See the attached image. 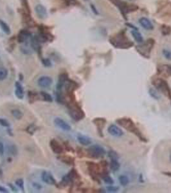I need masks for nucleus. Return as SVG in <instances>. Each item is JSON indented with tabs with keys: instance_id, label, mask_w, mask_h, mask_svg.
I'll use <instances>...</instances> for the list:
<instances>
[{
	"instance_id": "obj_1",
	"label": "nucleus",
	"mask_w": 171,
	"mask_h": 193,
	"mask_svg": "<svg viewBox=\"0 0 171 193\" xmlns=\"http://www.w3.org/2000/svg\"><path fill=\"white\" fill-rule=\"evenodd\" d=\"M117 123L121 127H124L125 130L128 131L134 134L135 135L143 142H147V140L144 137V135L139 130V128L136 126L134 121L131 118L128 117H123L119 118L116 120Z\"/></svg>"
},
{
	"instance_id": "obj_2",
	"label": "nucleus",
	"mask_w": 171,
	"mask_h": 193,
	"mask_svg": "<svg viewBox=\"0 0 171 193\" xmlns=\"http://www.w3.org/2000/svg\"><path fill=\"white\" fill-rule=\"evenodd\" d=\"M110 42L114 47L120 49H128L133 46V43L129 40L123 32H119L115 36L111 37Z\"/></svg>"
},
{
	"instance_id": "obj_3",
	"label": "nucleus",
	"mask_w": 171,
	"mask_h": 193,
	"mask_svg": "<svg viewBox=\"0 0 171 193\" xmlns=\"http://www.w3.org/2000/svg\"><path fill=\"white\" fill-rule=\"evenodd\" d=\"M152 84L165 96H167L169 99L171 100V89L165 80L162 78L156 79L152 81Z\"/></svg>"
},
{
	"instance_id": "obj_4",
	"label": "nucleus",
	"mask_w": 171,
	"mask_h": 193,
	"mask_svg": "<svg viewBox=\"0 0 171 193\" xmlns=\"http://www.w3.org/2000/svg\"><path fill=\"white\" fill-rule=\"evenodd\" d=\"M89 156L93 158H100L106 154V151L104 148L99 145H93L87 149Z\"/></svg>"
},
{
	"instance_id": "obj_5",
	"label": "nucleus",
	"mask_w": 171,
	"mask_h": 193,
	"mask_svg": "<svg viewBox=\"0 0 171 193\" xmlns=\"http://www.w3.org/2000/svg\"><path fill=\"white\" fill-rule=\"evenodd\" d=\"M154 46V41H151V40H147V42L140 45L137 47V50L139 53L142 55L144 57H149V54Z\"/></svg>"
},
{
	"instance_id": "obj_6",
	"label": "nucleus",
	"mask_w": 171,
	"mask_h": 193,
	"mask_svg": "<svg viewBox=\"0 0 171 193\" xmlns=\"http://www.w3.org/2000/svg\"><path fill=\"white\" fill-rule=\"evenodd\" d=\"M69 109H70L69 113H70L71 117L75 121H79L82 119H84L85 117L84 112L82 111V109L77 104L73 105Z\"/></svg>"
},
{
	"instance_id": "obj_7",
	"label": "nucleus",
	"mask_w": 171,
	"mask_h": 193,
	"mask_svg": "<svg viewBox=\"0 0 171 193\" xmlns=\"http://www.w3.org/2000/svg\"><path fill=\"white\" fill-rule=\"evenodd\" d=\"M106 119L105 118H95L93 120V122L94 124L96 126L99 134L100 137H103V129L105 127V125L106 124Z\"/></svg>"
},
{
	"instance_id": "obj_8",
	"label": "nucleus",
	"mask_w": 171,
	"mask_h": 193,
	"mask_svg": "<svg viewBox=\"0 0 171 193\" xmlns=\"http://www.w3.org/2000/svg\"><path fill=\"white\" fill-rule=\"evenodd\" d=\"M107 132L111 135L115 137H120L124 135V131L122 129H120L118 126L115 124H111L107 129Z\"/></svg>"
},
{
	"instance_id": "obj_9",
	"label": "nucleus",
	"mask_w": 171,
	"mask_h": 193,
	"mask_svg": "<svg viewBox=\"0 0 171 193\" xmlns=\"http://www.w3.org/2000/svg\"><path fill=\"white\" fill-rule=\"evenodd\" d=\"M53 83V79L49 76H41L37 81V84L40 87L48 88Z\"/></svg>"
},
{
	"instance_id": "obj_10",
	"label": "nucleus",
	"mask_w": 171,
	"mask_h": 193,
	"mask_svg": "<svg viewBox=\"0 0 171 193\" xmlns=\"http://www.w3.org/2000/svg\"><path fill=\"white\" fill-rule=\"evenodd\" d=\"M54 124L57 127L61 129L62 130L64 131H70L71 130V126H69L66 122H65L64 120L59 118L57 117L54 119Z\"/></svg>"
},
{
	"instance_id": "obj_11",
	"label": "nucleus",
	"mask_w": 171,
	"mask_h": 193,
	"mask_svg": "<svg viewBox=\"0 0 171 193\" xmlns=\"http://www.w3.org/2000/svg\"><path fill=\"white\" fill-rule=\"evenodd\" d=\"M43 181L48 185H55L56 184L55 180L52 175V174L48 171H43L41 175Z\"/></svg>"
},
{
	"instance_id": "obj_12",
	"label": "nucleus",
	"mask_w": 171,
	"mask_h": 193,
	"mask_svg": "<svg viewBox=\"0 0 171 193\" xmlns=\"http://www.w3.org/2000/svg\"><path fill=\"white\" fill-rule=\"evenodd\" d=\"M35 12L37 16L40 19H45L47 16L46 9L43 5L39 4L35 7Z\"/></svg>"
},
{
	"instance_id": "obj_13",
	"label": "nucleus",
	"mask_w": 171,
	"mask_h": 193,
	"mask_svg": "<svg viewBox=\"0 0 171 193\" xmlns=\"http://www.w3.org/2000/svg\"><path fill=\"white\" fill-rule=\"evenodd\" d=\"M139 23L140 24L142 27L147 30H152L154 28L153 24L149 20V19L147 17H142L140 19H139Z\"/></svg>"
},
{
	"instance_id": "obj_14",
	"label": "nucleus",
	"mask_w": 171,
	"mask_h": 193,
	"mask_svg": "<svg viewBox=\"0 0 171 193\" xmlns=\"http://www.w3.org/2000/svg\"><path fill=\"white\" fill-rule=\"evenodd\" d=\"M50 147L52 148V151L57 154H61L63 151V148L61 145L55 140H52L50 142Z\"/></svg>"
},
{
	"instance_id": "obj_15",
	"label": "nucleus",
	"mask_w": 171,
	"mask_h": 193,
	"mask_svg": "<svg viewBox=\"0 0 171 193\" xmlns=\"http://www.w3.org/2000/svg\"><path fill=\"white\" fill-rule=\"evenodd\" d=\"M15 94L18 99H23L24 98V89L21 84L19 82H16Z\"/></svg>"
},
{
	"instance_id": "obj_16",
	"label": "nucleus",
	"mask_w": 171,
	"mask_h": 193,
	"mask_svg": "<svg viewBox=\"0 0 171 193\" xmlns=\"http://www.w3.org/2000/svg\"><path fill=\"white\" fill-rule=\"evenodd\" d=\"M77 140L79 141V142L83 146H88L91 144L92 142V141L90 137L82 134L78 135Z\"/></svg>"
},
{
	"instance_id": "obj_17",
	"label": "nucleus",
	"mask_w": 171,
	"mask_h": 193,
	"mask_svg": "<svg viewBox=\"0 0 171 193\" xmlns=\"http://www.w3.org/2000/svg\"><path fill=\"white\" fill-rule=\"evenodd\" d=\"M28 37H29L28 32L27 30H22L19 32L18 36H17V41L20 43H24L25 41H27Z\"/></svg>"
},
{
	"instance_id": "obj_18",
	"label": "nucleus",
	"mask_w": 171,
	"mask_h": 193,
	"mask_svg": "<svg viewBox=\"0 0 171 193\" xmlns=\"http://www.w3.org/2000/svg\"><path fill=\"white\" fill-rule=\"evenodd\" d=\"M131 35L134 40L138 43H142L143 42V38L142 35L136 30H132L131 31Z\"/></svg>"
},
{
	"instance_id": "obj_19",
	"label": "nucleus",
	"mask_w": 171,
	"mask_h": 193,
	"mask_svg": "<svg viewBox=\"0 0 171 193\" xmlns=\"http://www.w3.org/2000/svg\"><path fill=\"white\" fill-rule=\"evenodd\" d=\"M110 169L114 172L118 171L120 167V163L118 162V160H111L110 163Z\"/></svg>"
},
{
	"instance_id": "obj_20",
	"label": "nucleus",
	"mask_w": 171,
	"mask_h": 193,
	"mask_svg": "<svg viewBox=\"0 0 171 193\" xmlns=\"http://www.w3.org/2000/svg\"><path fill=\"white\" fill-rule=\"evenodd\" d=\"M0 27H1L2 30L5 34H10V28L9 27V26L7 23L2 20V19H0Z\"/></svg>"
},
{
	"instance_id": "obj_21",
	"label": "nucleus",
	"mask_w": 171,
	"mask_h": 193,
	"mask_svg": "<svg viewBox=\"0 0 171 193\" xmlns=\"http://www.w3.org/2000/svg\"><path fill=\"white\" fill-rule=\"evenodd\" d=\"M100 177H101V178H102V179L104 180V182L106 184H108V185H113V183H114L113 180V178L110 176L109 173L104 174V175H102Z\"/></svg>"
},
{
	"instance_id": "obj_22",
	"label": "nucleus",
	"mask_w": 171,
	"mask_h": 193,
	"mask_svg": "<svg viewBox=\"0 0 171 193\" xmlns=\"http://www.w3.org/2000/svg\"><path fill=\"white\" fill-rule=\"evenodd\" d=\"M8 70L5 67L0 66V81L5 80L7 77Z\"/></svg>"
},
{
	"instance_id": "obj_23",
	"label": "nucleus",
	"mask_w": 171,
	"mask_h": 193,
	"mask_svg": "<svg viewBox=\"0 0 171 193\" xmlns=\"http://www.w3.org/2000/svg\"><path fill=\"white\" fill-rule=\"evenodd\" d=\"M119 182L122 186H126L127 185H128L129 180L128 177L125 175H121L118 178Z\"/></svg>"
},
{
	"instance_id": "obj_24",
	"label": "nucleus",
	"mask_w": 171,
	"mask_h": 193,
	"mask_svg": "<svg viewBox=\"0 0 171 193\" xmlns=\"http://www.w3.org/2000/svg\"><path fill=\"white\" fill-rule=\"evenodd\" d=\"M12 115H13V117L17 120L21 119L23 116V113L20 110H19V109H17L12 110Z\"/></svg>"
},
{
	"instance_id": "obj_25",
	"label": "nucleus",
	"mask_w": 171,
	"mask_h": 193,
	"mask_svg": "<svg viewBox=\"0 0 171 193\" xmlns=\"http://www.w3.org/2000/svg\"><path fill=\"white\" fill-rule=\"evenodd\" d=\"M41 95L42 96V97L43 98L44 100H45L48 102H52L53 101L52 96L46 92H41Z\"/></svg>"
},
{
	"instance_id": "obj_26",
	"label": "nucleus",
	"mask_w": 171,
	"mask_h": 193,
	"mask_svg": "<svg viewBox=\"0 0 171 193\" xmlns=\"http://www.w3.org/2000/svg\"><path fill=\"white\" fill-rule=\"evenodd\" d=\"M108 157L111 160H118L119 156L118 153L113 150H110L108 152Z\"/></svg>"
},
{
	"instance_id": "obj_27",
	"label": "nucleus",
	"mask_w": 171,
	"mask_h": 193,
	"mask_svg": "<svg viewBox=\"0 0 171 193\" xmlns=\"http://www.w3.org/2000/svg\"><path fill=\"white\" fill-rule=\"evenodd\" d=\"M149 93L152 97L154 98V99H159V98H160L159 95L157 93V92L155 91L154 89H153V88L149 89Z\"/></svg>"
},
{
	"instance_id": "obj_28",
	"label": "nucleus",
	"mask_w": 171,
	"mask_h": 193,
	"mask_svg": "<svg viewBox=\"0 0 171 193\" xmlns=\"http://www.w3.org/2000/svg\"><path fill=\"white\" fill-rule=\"evenodd\" d=\"M162 30L163 35H169L171 32L170 27H168L167 25H163L162 28Z\"/></svg>"
},
{
	"instance_id": "obj_29",
	"label": "nucleus",
	"mask_w": 171,
	"mask_h": 193,
	"mask_svg": "<svg viewBox=\"0 0 171 193\" xmlns=\"http://www.w3.org/2000/svg\"><path fill=\"white\" fill-rule=\"evenodd\" d=\"M163 55L166 59H167L169 61H171V51L168 50H163Z\"/></svg>"
},
{
	"instance_id": "obj_30",
	"label": "nucleus",
	"mask_w": 171,
	"mask_h": 193,
	"mask_svg": "<svg viewBox=\"0 0 171 193\" xmlns=\"http://www.w3.org/2000/svg\"><path fill=\"white\" fill-rule=\"evenodd\" d=\"M0 125L5 127H10V123L8 122V120L2 118H0Z\"/></svg>"
},
{
	"instance_id": "obj_31",
	"label": "nucleus",
	"mask_w": 171,
	"mask_h": 193,
	"mask_svg": "<svg viewBox=\"0 0 171 193\" xmlns=\"http://www.w3.org/2000/svg\"><path fill=\"white\" fill-rule=\"evenodd\" d=\"M16 184L19 187L22 191H24V181L23 179H18L16 181Z\"/></svg>"
},
{
	"instance_id": "obj_32",
	"label": "nucleus",
	"mask_w": 171,
	"mask_h": 193,
	"mask_svg": "<svg viewBox=\"0 0 171 193\" xmlns=\"http://www.w3.org/2000/svg\"><path fill=\"white\" fill-rule=\"evenodd\" d=\"M36 129H35V126L34 125V124H32L30 126H29L27 129V131L28 133L31 134H33L34 133Z\"/></svg>"
},
{
	"instance_id": "obj_33",
	"label": "nucleus",
	"mask_w": 171,
	"mask_h": 193,
	"mask_svg": "<svg viewBox=\"0 0 171 193\" xmlns=\"http://www.w3.org/2000/svg\"><path fill=\"white\" fill-rule=\"evenodd\" d=\"M119 188L118 187H115V186H112L111 185H110V186H108L107 187V190L109 192H117L118 191Z\"/></svg>"
},
{
	"instance_id": "obj_34",
	"label": "nucleus",
	"mask_w": 171,
	"mask_h": 193,
	"mask_svg": "<svg viewBox=\"0 0 171 193\" xmlns=\"http://www.w3.org/2000/svg\"><path fill=\"white\" fill-rule=\"evenodd\" d=\"M42 62L43 64V65L46 67H49L52 65V63L50 62V61L48 59H44L42 60Z\"/></svg>"
},
{
	"instance_id": "obj_35",
	"label": "nucleus",
	"mask_w": 171,
	"mask_h": 193,
	"mask_svg": "<svg viewBox=\"0 0 171 193\" xmlns=\"http://www.w3.org/2000/svg\"><path fill=\"white\" fill-rule=\"evenodd\" d=\"M21 2H22L23 5L24 6V7L25 8V9L27 10V11L28 12H30V9H29V6H28V0H21Z\"/></svg>"
},
{
	"instance_id": "obj_36",
	"label": "nucleus",
	"mask_w": 171,
	"mask_h": 193,
	"mask_svg": "<svg viewBox=\"0 0 171 193\" xmlns=\"http://www.w3.org/2000/svg\"><path fill=\"white\" fill-rule=\"evenodd\" d=\"M4 153V146L3 144L0 142V154L2 155Z\"/></svg>"
},
{
	"instance_id": "obj_37",
	"label": "nucleus",
	"mask_w": 171,
	"mask_h": 193,
	"mask_svg": "<svg viewBox=\"0 0 171 193\" xmlns=\"http://www.w3.org/2000/svg\"><path fill=\"white\" fill-rule=\"evenodd\" d=\"M0 192H8V190L7 189H5V187H3L0 186Z\"/></svg>"
},
{
	"instance_id": "obj_38",
	"label": "nucleus",
	"mask_w": 171,
	"mask_h": 193,
	"mask_svg": "<svg viewBox=\"0 0 171 193\" xmlns=\"http://www.w3.org/2000/svg\"><path fill=\"white\" fill-rule=\"evenodd\" d=\"M166 72H167V74L169 75H171V66H168V67L167 68Z\"/></svg>"
},
{
	"instance_id": "obj_39",
	"label": "nucleus",
	"mask_w": 171,
	"mask_h": 193,
	"mask_svg": "<svg viewBox=\"0 0 171 193\" xmlns=\"http://www.w3.org/2000/svg\"><path fill=\"white\" fill-rule=\"evenodd\" d=\"M170 161H171V154L170 155Z\"/></svg>"
},
{
	"instance_id": "obj_40",
	"label": "nucleus",
	"mask_w": 171,
	"mask_h": 193,
	"mask_svg": "<svg viewBox=\"0 0 171 193\" xmlns=\"http://www.w3.org/2000/svg\"><path fill=\"white\" fill-rule=\"evenodd\" d=\"M130 1H133V0H130Z\"/></svg>"
},
{
	"instance_id": "obj_41",
	"label": "nucleus",
	"mask_w": 171,
	"mask_h": 193,
	"mask_svg": "<svg viewBox=\"0 0 171 193\" xmlns=\"http://www.w3.org/2000/svg\"><path fill=\"white\" fill-rule=\"evenodd\" d=\"M84 1H87V0H84Z\"/></svg>"
}]
</instances>
